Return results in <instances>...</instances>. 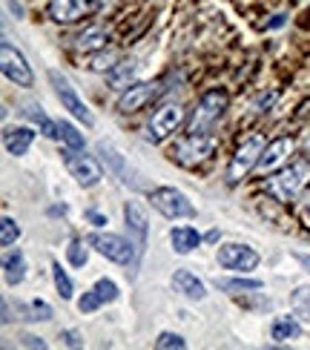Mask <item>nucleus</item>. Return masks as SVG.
<instances>
[{"label":"nucleus","mask_w":310,"mask_h":350,"mask_svg":"<svg viewBox=\"0 0 310 350\" xmlns=\"http://www.w3.org/2000/svg\"><path fill=\"white\" fill-rule=\"evenodd\" d=\"M310 184V161L307 158H296V161L285 164L273 178L264 184L268 196H273L279 204H290L302 196V189Z\"/></svg>","instance_id":"obj_1"},{"label":"nucleus","mask_w":310,"mask_h":350,"mask_svg":"<svg viewBox=\"0 0 310 350\" xmlns=\"http://www.w3.org/2000/svg\"><path fill=\"white\" fill-rule=\"evenodd\" d=\"M230 107V95L227 90H207L198 95V100L193 104V112L187 118V133L190 135H207L210 129L221 121V115Z\"/></svg>","instance_id":"obj_2"},{"label":"nucleus","mask_w":310,"mask_h":350,"mask_svg":"<svg viewBox=\"0 0 310 350\" xmlns=\"http://www.w3.org/2000/svg\"><path fill=\"white\" fill-rule=\"evenodd\" d=\"M264 147H268V138H264L261 133L247 135V138L239 144V150L233 152L230 164H227V172H224L227 184H239V181H244L247 175L256 170V164H259V158H261Z\"/></svg>","instance_id":"obj_3"},{"label":"nucleus","mask_w":310,"mask_h":350,"mask_svg":"<svg viewBox=\"0 0 310 350\" xmlns=\"http://www.w3.org/2000/svg\"><path fill=\"white\" fill-rule=\"evenodd\" d=\"M86 241H90V247L95 253H101L103 258H109V261H115V265H121V267H129L132 261H135V256H138L135 241L118 236V232H101L98 230Z\"/></svg>","instance_id":"obj_4"},{"label":"nucleus","mask_w":310,"mask_h":350,"mask_svg":"<svg viewBox=\"0 0 310 350\" xmlns=\"http://www.w3.org/2000/svg\"><path fill=\"white\" fill-rule=\"evenodd\" d=\"M216 152V138L210 135H184L172 144V150H170V158L175 164H181L187 170H193L204 161H210V155Z\"/></svg>","instance_id":"obj_5"},{"label":"nucleus","mask_w":310,"mask_h":350,"mask_svg":"<svg viewBox=\"0 0 310 350\" xmlns=\"http://www.w3.org/2000/svg\"><path fill=\"white\" fill-rule=\"evenodd\" d=\"M150 204L164 218H170V221H175V218H196L198 215L196 204L175 187H155L150 193Z\"/></svg>","instance_id":"obj_6"},{"label":"nucleus","mask_w":310,"mask_h":350,"mask_svg":"<svg viewBox=\"0 0 310 350\" xmlns=\"http://www.w3.org/2000/svg\"><path fill=\"white\" fill-rule=\"evenodd\" d=\"M61 155H64L66 170L72 172V178H75L83 189H90V187H98V184H101L103 170H101V164H98V158L86 155L83 150H69V147H64Z\"/></svg>","instance_id":"obj_7"},{"label":"nucleus","mask_w":310,"mask_h":350,"mask_svg":"<svg viewBox=\"0 0 310 350\" xmlns=\"http://www.w3.org/2000/svg\"><path fill=\"white\" fill-rule=\"evenodd\" d=\"M184 121H187V115H184V107L181 104H164V107H158L153 112L150 124H146V141H150V144L167 141Z\"/></svg>","instance_id":"obj_8"},{"label":"nucleus","mask_w":310,"mask_h":350,"mask_svg":"<svg viewBox=\"0 0 310 350\" xmlns=\"http://www.w3.org/2000/svg\"><path fill=\"white\" fill-rule=\"evenodd\" d=\"M0 66H3L6 81H12L14 86H23V90H29V86L35 83V72H32V66L26 64L23 52L14 46L12 40H3V43H0Z\"/></svg>","instance_id":"obj_9"},{"label":"nucleus","mask_w":310,"mask_h":350,"mask_svg":"<svg viewBox=\"0 0 310 350\" xmlns=\"http://www.w3.org/2000/svg\"><path fill=\"white\" fill-rule=\"evenodd\" d=\"M49 83L55 86V95H57V100H61V107L69 109V115H75L78 121H83V126H92L95 124L90 107L83 104L81 95L75 92V86H72L57 69H49Z\"/></svg>","instance_id":"obj_10"},{"label":"nucleus","mask_w":310,"mask_h":350,"mask_svg":"<svg viewBox=\"0 0 310 350\" xmlns=\"http://www.w3.org/2000/svg\"><path fill=\"white\" fill-rule=\"evenodd\" d=\"M218 265L230 270V273H253L259 267V253L253 250V247H247V244H239V241H233V244H221L218 247Z\"/></svg>","instance_id":"obj_11"},{"label":"nucleus","mask_w":310,"mask_h":350,"mask_svg":"<svg viewBox=\"0 0 310 350\" xmlns=\"http://www.w3.org/2000/svg\"><path fill=\"white\" fill-rule=\"evenodd\" d=\"M101 9V0H49L47 14L55 23H78L86 21Z\"/></svg>","instance_id":"obj_12"},{"label":"nucleus","mask_w":310,"mask_h":350,"mask_svg":"<svg viewBox=\"0 0 310 350\" xmlns=\"http://www.w3.org/2000/svg\"><path fill=\"white\" fill-rule=\"evenodd\" d=\"M164 92L161 90V83L155 81H146V83H132L127 86V90L121 92V98H118V112H124V115H132V112H141L153 104V100Z\"/></svg>","instance_id":"obj_13"},{"label":"nucleus","mask_w":310,"mask_h":350,"mask_svg":"<svg viewBox=\"0 0 310 350\" xmlns=\"http://www.w3.org/2000/svg\"><path fill=\"white\" fill-rule=\"evenodd\" d=\"M293 150H296V144H293L290 135H282V138L270 141L268 147H264L261 158H259L256 172H259V175H273V172H279V170H282V167L290 161Z\"/></svg>","instance_id":"obj_14"},{"label":"nucleus","mask_w":310,"mask_h":350,"mask_svg":"<svg viewBox=\"0 0 310 350\" xmlns=\"http://www.w3.org/2000/svg\"><path fill=\"white\" fill-rule=\"evenodd\" d=\"M124 221H127L129 236H135L132 241H135L138 253H141L144 244H146V230H150V221H146V213H144V207L138 201H127L124 204Z\"/></svg>","instance_id":"obj_15"},{"label":"nucleus","mask_w":310,"mask_h":350,"mask_svg":"<svg viewBox=\"0 0 310 350\" xmlns=\"http://www.w3.org/2000/svg\"><path fill=\"white\" fill-rule=\"evenodd\" d=\"M35 129L32 126H6L3 129V147L9 155L14 158H23L29 152V147L35 144Z\"/></svg>","instance_id":"obj_16"},{"label":"nucleus","mask_w":310,"mask_h":350,"mask_svg":"<svg viewBox=\"0 0 310 350\" xmlns=\"http://www.w3.org/2000/svg\"><path fill=\"white\" fill-rule=\"evenodd\" d=\"M172 287H175V293H181V296L190 299V301H201V299L207 296L204 282L198 279L193 270H187V267H181V270L172 273Z\"/></svg>","instance_id":"obj_17"},{"label":"nucleus","mask_w":310,"mask_h":350,"mask_svg":"<svg viewBox=\"0 0 310 350\" xmlns=\"http://www.w3.org/2000/svg\"><path fill=\"white\" fill-rule=\"evenodd\" d=\"M170 241H172V250L179 253V256H187V253H193L201 247L204 236L196 230V227H190V224H181V227H172L170 230Z\"/></svg>","instance_id":"obj_18"},{"label":"nucleus","mask_w":310,"mask_h":350,"mask_svg":"<svg viewBox=\"0 0 310 350\" xmlns=\"http://www.w3.org/2000/svg\"><path fill=\"white\" fill-rule=\"evenodd\" d=\"M302 336V325H299V316L296 313H287V316H276L273 325H270V339L285 345V342H293Z\"/></svg>","instance_id":"obj_19"},{"label":"nucleus","mask_w":310,"mask_h":350,"mask_svg":"<svg viewBox=\"0 0 310 350\" xmlns=\"http://www.w3.org/2000/svg\"><path fill=\"white\" fill-rule=\"evenodd\" d=\"M107 40H109L107 29L103 26H90L75 38V49L78 52H101L103 46H107Z\"/></svg>","instance_id":"obj_20"},{"label":"nucleus","mask_w":310,"mask_h":350,"mask_svg":"<svg viewBox=\"0 0 310 350\" xmlns=\"http://www.w3.org/2000/svg\"><path fill=\"white\" fill-rule=\"evenodd\" d=\"M3 275H6V282L9 284H21L26 279V256L23 250H9L6 258H3Z\"/></svg>","instance_id":"obj_21"},{"label":"nucleus","mask_w":310,"mask_h":350,"mask_svg":"<svg viewBox=\"0 0 310 350\" xmlns=\"http://www.w3.org/2000/svg\"><path fill=\"white\" fill-rule=\"evenodd\" d=\"M221 293H247V290H261V279H247V273H235V279H216L213 282Z\"/></svg>","instance_id":"obj_22"},{"label":"nucleus","mask_w":310,"mask_h":350,"mask_svg":"<svg viewBox=\"0 0 310 350\" xmlns=\"http://www.w3.org/2000/svg\"><path fill=\"white\" fill-rule=\"evenodd\" d=\"M135 61H118L109 72H107V81H109V86L112 90H127V86H132V78H135Z\"/></svg>","instance_id":"obj_23"},{"label":"nucleus","mask_w":310,"mask_h":350,"mask_svg":"<svg viewBox=\"0 0 310 350\" xmlns=\"http://www.w3.org/2000/svg\"><path fill=\"white\" fill-rule=\"evenodd\" d=\"M23 115H26V118L32 121V124H35V126H38V129H40V133L47 135V138H61V133H57V124H55V121H52L49 115L43 112L38 104H26Z\"/></svg>","instance_id":"obj_24"},{"label":"nucleus","mask_w":310,"mask_h":350,"mask_svg":"<svg viewBox=\"0 0 310 350\" xmlns=\"http://www.w3.org/2000/svg\"><path fill=\"white\" fill-rule=\"evenodd\" d=\"M52 282H55V290L57 296H61L64 301H69L72 296H75V284H72L69 273L61 267V261H52Z\"/></svg>","instance_id":"obj_25"},{"label":"nucleus","mask_w":310,"mask_h":350,"mask_svg":"<svg viewBox=\"0 0 310 350\" xmlns=\"http://www.w3.org/2000/svg\"><path fill=\"white\" fill-rule=\"evenodd\" d=\"M290 310L296 313L302 322H310V284L296 287V290L290 293Z\"/></svg>","instance_id":"obj_26"},{"label":"nucleus","mask_w":310,"mask_h":350,"mask_svg":"<svg viewBox=\"0 0 310 350\" xmlns=\"http://www.w3.org/2000/svg\"><path fill=\"white\" fill-rule=\"evenodd\" d=\"M98 155H103V161H107L109 164V170L112 172H118V175H121V181H129L127 178V164H124V155L121 152H118L115 147H109V144H98Z\"/></svg>","instance_id":"obj_27"},{"label":"nucleus","mask_w":310,"mask_h":350,"mask_svg":"<svg viewBox=\"0 0 310 350\" xmlns=\"http://www.w3.org/2000/svg\"><path fill=\"white\" fill-rule=\"evenodd\" d=\"M90 241H83V239H72L69 241V247H66V258H69V265L72 267H86V261H90Z\"/></svg>","instance_id":"obj_28"},{"label":"nucleus","mask_w":310,"mask_h":350,"mask_svg":"<svg viewBox=\"0 0 310 350\" xmlns=\"http://www.w3.org/2000/svg\"><path fill=\"white\" fill-rule=\"evenodd\" d=\"M21 310L26 313L23 319H29V322H49L52 319V308L43 299H32L29 304H21Z\"/></svg>","instance_id":"obj_29"},{"label":"nucleus","mask_w":310,"mask_h":350,"mask_svg":"<svg viewBox=\"0 0 310 350\" xmlns=\"http://www.w3.org/2000/svg\"><path fill=\"white\" fill-rule=\"evenodd\" d=\"M57 133H61V141L66 144L69 150H83V135L75 129V124H69V121H57Z\"/></svg>","instance_id":"obj_30"},{"label":"nucleus","mask_w":310,"mask_h":350,"mask_svg":"<svg viewBox=\"0 0 310 350\" xmlns=\"http://www.w3.org/2000/svg\"><path fill=\"white\" fill-rule=\"evenodd\" d=\"M18 239H21V224L14 221L12 215H3V221H0V244H3V247H12Z\"/></svg>","instance_id":"obj_31"},{"label":"nucleus","mask_w":310,"mask_h":350,"mask_svg":"<svg viewBox=\"0 0 310 350\" xmlns=\"http://www.w3.org/2000/svg\"><path fill=\"white\" fill-rule=\"evenodd\" d=\"M155 347L158 350H184L187 347V339L181 336V333H161V336L155 339Z\"/></svg>","instance_id":"obj_32"},{"label":"nucleus","mask_w":310,"mask_h":350,"mask_svg":"<svg viewBox=\"0 0 310 350\" xmlns=\"http://www.w3.org/2000/svg\"><path fill=\"white\" fill-rule=\"evenodd\" d=\"M101 304H103V299H101V293H98V290L92 287V290H86V293L78 299V310L86 316V313H95V310L101 308Z\"/></svg>","instance_id":"obj_33"},{"label":"nucleus","mask_w":310,"mask_h":350,"mask_svg":"<svg viewBox=\"0 0 310 350\" xmlns=\"http://www.w3.org/2000/svg\"><path fill=\"white\" fill-rule=\"evenodd\" d=\"M95 290L101 293L103 304H107V301H118V296H121V290H118V284L112 279H98L95 282Z\"/></svg>","instance_id":"obj_34"},{"label":"nucleus","mask_w":310,"mask_h":350,"mask_svg":"<svg viewBox=\"0 0 310 350\" xmlns=\"http://www.w3.org/2000/svg\"><path fill=\"white\" fill-rule=\"evenodd\" d=\"M115 64H118V52H101V55L92 57L90 69H92V72H109Z\"/></svg>","instance_id":"obj_35"},{"label":"nucleus","mask_w":310,"mask_h":350,"mask_svg":"<svg viewBox=\"0 0 310 350\" xmlns=\"http://www.w3.org/2000/svg\"><path fill=\"white\" fill-rule=\"evenodd\" d=\"M61 342L66 345V347H83V336L78 330H64L61 333Z\"/></svg>","instance_id":"obj_36"},{"label":"nucleus","mask_w":310,"mask_h":350,"mask_svg":"<svg viewBox=\"0 0 310 350\" xmlns=\"http://www.w3.org/2000/svg\"><path fill=\"white\" fill-rule=\"evenodd\" d=\"M279 98V92H270V95H261L259 100H256V112H268L270 107H273V100Z\"/></svg>","instance_id":"obj_37"},{"label":"nucleus","mask_w":310,"mask_h":350,"mask_svg":"<svg viewBox=\"0 0 310 350\" xmlns=\"http://www.w3.org/2000/svg\"><path fill=\"white\" fill-rule=\"evenodd\" d=\"M83 218H86V221H92L95 227H103V224H107V215L98 213V210H86V213H83Z\"/></svg>","instance_id":"obj_38"},{"label":"nucleus","mask_w":310,"mask_h":350,"mask_svg":"<svg viewBox=\"0 0 310 350\" xmlns=\"http://www.w3.org/2000/svg\"><path fill=\"white\" fill-rule=\"evenodd\" d=\"M21 345H23V347H40V350L47 347V342H43L40 336H23V339H21Z\"/></svg>","instance_id":"obj_39"},{"label":"nucleus","mask_w":310,"mask_h":350,"mask_svg":"<svg viewBox=\"0 0 310 350\" xmlns=\"http://www.w3.org/2000/svg\"><path fill=\"white\" fill-rule=\"evenodd\" d=\"M293 258H296L299 265L305 267V273H310V256H305V253H293Z\"/></svg>","instance_id":"obj_40"},{"label":"nucleus","mask_w":310,"mask_h":350,"mask_svg":"<svg viewBox=\"0 0 310 350\" xmlns=\"http://www.w3.org/2000/svg\"><path fill=\"white\" fill-rule=\"evenodd\" d=\"M285 23H287L285 14H273V21H270L268 26H270V29H279V26H285Z\"/></svg>","instance_id":"obj_41"},{"label":"nucleus","mask_w":310,"mask_h":350,"mask_svg":"<svg viewBox=\"0 0 310 350\" xmlns=\"http://www.w3.org/2000/svg\"><path fill=\"white\" fill-rule=\"evenodd\" d=\"M9 9H12L14 14H18V18H23V6L18 3V0H9Z\"/></svg>","instance_id":"obj_42"},{"label":"nucleus","mask_w":310,"mask_h":350,"mask_svg":"<svg viewBox=\"0 0 310 350\" xmlns=\"http://www.w3.org/2000/svg\"><path fill=\"white\" fill-rule=\"evenodd\" d=\"M204 241H210V244H216V241H218V230H210V232H207V236H204Z\"/></svg>","instance_id":"obj_43"},{"label":"nucleus","mask_w":310,"mask_h":350,"mask_svg":"<svg viewBox=\"0 0 310 350\" xmlns=\"http://www.w3.org/2000/svg\"><path fill=\"white\" fill-rule=\"evenodd\" d=\"M305 224L310 227V207H305Z\"/></svg>","instance_id":"obj_44"}]
</instances>
